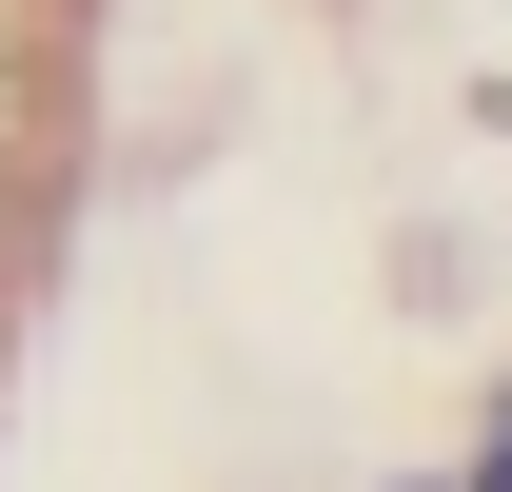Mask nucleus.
Segmentation results:
<instances>
[{
  "label": "nucleus",
  "mask_w": 512,
  "mask_h": 492,
  "mask_svg": "<svg viewBox=\"0 0 512 492\" xmlns=\"http://www.w3.org/2000/svg\"><path fill=\"white\" fill-rule=\"evenodd\" d=\"M0 138H20V79H0Z\"/></svg>",
  "instance_id": "1"
},
{
  "label": "nucleus",
  "mask_w": 512,
  "mask_h": 492,
  "mask_svg": "<svg viewBox=\"0 0 512 492\" xmlns=\"http://www.w3.org/2000/svg\"><path fill=\"white\" fill-rule=\"evenodd\" d=\"M0 256H20V197H0Z\"/></svg>",
  "instance_id": "2"
}]
</instances>
